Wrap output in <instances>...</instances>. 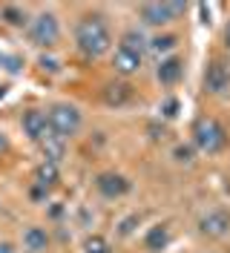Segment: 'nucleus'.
Returning a JSON list of instances; mask_svg holds the SVG:
<instances>
[{"instance_id":"nucleus-8","label":"nucleus","mask_w":230,"mask_h":253,"mask_svg":"<svg viewBox=\"0 0 230 253\" xmlns=\"http://www.w3.org/2000/svg\"><path fill=\"white\" fill-rule=\"evenodd\" d=\"M199 230L210 239H222L230 230V213H225V210H210L207 216H201Z\"/></svg>"},{"instance_id":"nucleus-1","label":"nucleus","mask_w":230,"mask_h":253,"mask_svg":"<svg viewBox=\"0 0 230 253\" xmlns=\"http://www.w3.org/2000/svg\"><path fill=\"white\" fill-rule=\"evenodd\" d=\"M75 43L87 58H98V55L109 52L112 35H109V26L104 23V17H98V15L81 17L75 26Z\"/></svg>"},{"instance_id":"nucleus-21","label":"nucleus","mask_w":230,"mask_h":253,"mask_svg":"<svg viewBox=\"0 0 230 253\" xmlns=\"http://www.w3.org/2000/svg\"><path fill=\"white\" fill-rule=\"evenodd\" d=\"M0 253H15V248H12V245H6V242H3V245H0Z\"/></svg>"},{"instance_id":"nucleus-18","label":"nucleus","mask_w":230,"mask_h":253,"mask_svg":"<svg viewBox=\"0 0 230 253\" xmlns=\"http://www.w3.org/2000/svg\"><path fill=\"white\" fill-rule=\"evenodd\" d=\"M84 251H87V253H109V245H107V239L90 236L87 242H84Z\"/></svg>"},{"instance_id":"nucleus-15","label":"nucleus","mask_w":230,"mask_h":253,"mask_svg":"<svg viewBox=\"0 0 230 253\" xmlns=\"http://www.w3.org/2000/svg\"><path fill=\"white\" fill-rule=\"evenodd\" d=\"M121 46L133 49V52H138V55H141V52H144V38H141L136 29H130V32L121 38Z\"/></svg>"},{"instance_id":"nucleus-12","label":"nucleus","mask_w":230,"mask_h":253,"mask_svg":"<svg viewBox=\"0 0 230 253\" xmlns=\"http://www.w3.org/2000/svg\"><path fill=\"white\" fill-rule=\"evenodd\" d=\"M23 248L32 253H44L49 248V236H46L44 227H29L26 233H23Z\"/></svg>"},{"instance_id":"nucleus-17","label":"nucleus","mask_w":230,"mask_h":253,"mask_svg":"<svg viewBox=\"0 0 230 253\" xmlns=\"http://www.w3.org/2000/svg\"><path fill=\"white\" fill-rule=\"evenodd\" d=\"M173 46H176V38H173V35H158V38L150 41V49H153V52H170Z\"/></svg>"},{"instance_id":"nucleus-13","label":"nucleus","mask_w":230,"mask_h":253,"mask_svg":"<svg viewBox=\"0 0 230 253\" xmlns=\"http://www.w3.org/2000/svg\"><path fill=\"white\" fill-rule=\"evenodd\" d=\"M35 181H38L41 187L49 190L55 181H58V164H55V161H49V158L41 161V164H38V170H35Z\"/></svg>"},{"instance_id":"nucleus-20","label":"nucleus","mask_w":230,"mask_h":253,"mask_svg":"<svg viewBox=\"0 0 230 253\" xmlns=\"http://www.w3.org/2000/svg\"><path fill=\"white\" fill-rule=\"evenodd\" d=\"M176 110H179V104H176V101H167V107H164V115H176Z\"/></svg>"},{"instance_id":"nucleus-16","label":"nucleus","mask_w":230,"mask_h":253,"mask_svg":"<svg viewBox=\"0 0 230 253\" xmlns=\"http://www.w3.org/2000/svg\"><path fill=\"white\" fill-rule=\"evenodd\" d=\"M0 15L6 17L12 26H23V23H26V12H23V9H17V6H3V12H0Z\"/></svg>"},{"instance_id":"nucleus-22","label":"nucleus","mask_w":230,"mask_h":253,"mask_svg":"<svg viewBox=\"0 0 230 253\" xmlns=\"http://www.w3.org/2000/svg\"><path fill=\"white\" fill-rule=\"evenodd\" d=\"M225 46L230 49V23H228V26H225Z\"/></svg>"},{"instance_id":"nucleus-23","label":"nucleus","mask_w":230,"mask_h":253,"mask_svg":"<svg viewBox=\"0 0 230 253\" xmlns=\"http://www.w3.org/2000/svg\"><path fill=\"white\" fill-rule=\"evenodd\" d=\"M6 147H9V141H6V135H3V132H0V153H3V150H6Z\"/></svg>"},{"instance_id":"nucleus-2","label":"nucleus","mask_w":230,"mask_h":253,"mask_svg":"<svg viewBox=\"0 0 230 253\" xmlns=\"http://www.w3.org/2000/svg\"><path fill=\"white\" fill-rule=\"evenodd\" d=\"M193 144L199 147L201 153H219L228 144V135H225V129H222V124L216 118L204 115V118H199L193 124Z\"/></svg>"},{"instance_id":"nucleus-19","label":"nucleus","mask_w":230,"mask_h":253,"mask_svg":"<svg viewBox=\"0 0 230 253\" xmlns=\"http://www.w3.org/2000/svg\"><path fill=\"white\" fill-rule=\"evenodd\" d=\"M173 156H176V161H182V164H190V161H193V150H190V147H176Z\"/></svg>"},{"instance_id":"nucleus-11","label":"nucleus","mask_w":230,"mask_h":253,"mask_svg":"<svg viewBox=\"0 0 230 253\" xmlns=\"http://www.w3.org/2000/svg\"><path fill=\"white\" fill-rule=\"evenodd\" d=\"M182 72H184V66L179 58H164V61L158 63V69H155V78L161 81L164 86H173V84H179Z\"/></svg>"},{"instance_id":"nucleus-10","label":"nucleus","mask_w":230,"mask_h":253,"mask_svg":"<svg viewBox=\"0 0 230 253\" xmlns=\"http://www.w3.org/2000/svg\"><path fill=\"white\" fill-rule=\"evenodd\" d=\"M95 187L101 190V196H107V199H118V196H124L130 190V181L118 173H104V175H98Z\"/></svg>"},{"instance_id":"nucleus-9","label":"nucleus","mask_w":230,"mask_h":253,"mask_svg":"<svg viewBox=\"0 0 230 253\" xmlns=\"http://www.w3.org/2000/svg\"><path fill=\"white\" fill-rule=\"evenodd\" d=\"M112 69L118 75H136L138 69H141V55L127 46H118L115 55H112Z\"/></svg>"},{"instance_id":"nucleus-3","label":"nucleus","mask_w":230,"mask_h":253,"mask_svg":"<svg viewBox=\"0 0 230 253\" xmlns=\"http://www.w3.org/2000/svg\"><path fill=\"white\" fill-rule=\"evenodd\" d=\"M49 124H52V132L58 138H69L81 129V112L72 104H55L49 110Z\"/></svg>"},{"instance_id":"nucleus-4","label":"nucleus","mask_w":230,"mask_h":253,"mask_svg":"<svg viewBox=\"0 0 230 253\" xmlns=\"http://www.w3.org/2000/svg\"><path fill=\"white\" fill-rule=\"evenodd\" d=\"M29 38L35 46H55L58 43V38H61V26H58V17L44 12V15H38L35 20L29 23Z\"/></svg>"},{"instance_id":"nucleus-5","label":"nucleus","mask_w":230,"mask_h":253,"mask_svg":"<svg viewBox=\"0 0 230 253\" xmlns=\"http://www.w3.org/2000/svg\"><path fill=\"white\" fill-rule=\"evenodd\" d=\"M182 12H184L182 3H144V6L138 9L141 20L150 23V26H164L170 20H176Z\"/></svg>"},{"instance_id":"nucleus-6","label":"nucleus","mask_w":230,"mask_h":253,"mask_svg":"<svg viewBox=\"0 0 230 253\" xmlns=\"http://www.w3.org/2000/svg\"><path fill=\"white\" fill-rule=\"evenodd\" d=\"M23 132L38 144H46V141H52V138H58V135L52 132L49 115L41 112V110H29L26 115H23Z\"/></svg>"},{"instance_id":"nucleus-14","label":"nucleus","mask_w":230,"mask_h":253,"mask_svg":"<svg viewBox=\"0 0 230 253\" xmlns=\"http://www.w3.org/2000/svg\"><path fill=\"white\" fill-rule=\"evenodd\" d=\"M167 242H170V230L164 227V224L150 227V233H147V239H144L147 251H161V248H167Z\"/></svg>"},{"instance_id":"nucleus-7","label":"nucleus","mask_w":230,"mask_h":253,"mask_svg":"<svg viewBox=\"0 0 230 253\" xmlns=\"http://www.w3.org/2000/svg\"><path fill=\"white\" fill-rule=\"evenodd\" d=\"M228 86H230L228 66L219 63V61H210L207 69H204V89L210 95H222V92H228Z\"/></svg>"}]
</instances>
